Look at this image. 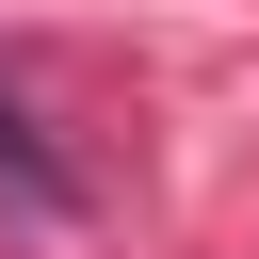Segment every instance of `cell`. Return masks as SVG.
I'll list each match as a JSON object with an SVG mask.
<instances>
[{"mask_svg": "<svg viewBox=\"0 0 259 259\" xmlns=\"http://www.w3.org/2000/svg\"><path fill=\"white\" fill-rule=\"evenodd\" d=\"M0 178H16V210H32V227H65V210H81V178L32 146V113H16V97H0Z\"/></svg>", "mask_w": 259, "mask_h": 259, "instance_id": "6da1fadb", "label": "cell"}]
</instances>
